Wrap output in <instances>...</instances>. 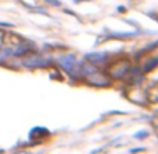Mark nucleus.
Here are the masks:
<instances>
[{
	"instance_id": "obj_1",
	"label": "nucleus",
	"mask_w": 158,
	"mask_h": 154,
	"mask_svg": "<svg viewBox=\"0 0 158 154\" xmlns=\"http://www.w3.org/2000/svg\"><path fill=\"white\" fill-rule=\"evenodd\" d=\"M4 38H6V34H4V31H2V30H0V46L3 45Z\"/></svg>"
}]
</instances>
